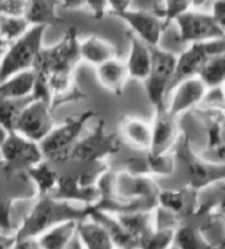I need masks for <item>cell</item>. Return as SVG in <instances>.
<instances>
[{
    "mask_svg": "<svg viewBox=\"0 0 225 249\" xmlns=\"http://www.w3.org/2000/svg\"><path fill=\"white\" fill-rule=\"evenodd\" d=\"M89 210L76 209L67 200L43 196L27 216L17 231V240L37 238L51 227L69 220H84L89 216Z\"/></svg>",
    "mask_w": 225,
    "mask_h": 249,
    "instance_id": "obj_1",
    "label": "cell"
},
{
    "mask_svg": "<svg viewBox=\"0 0 225 249\" xmlns=\"http://www.w3.org/2000/svg\"><path fill=\"white\" fill-rule=\"evenodd\" d=\"M80 61L77 30L71 28L58 44L49 49L42 47L33 71H36L38 78L41 79L52 77H74V71Z\"/></svg>",
    "mask_w": 225,
    "mask_h": 249,
    "instance_id": "obj_2",
    "label": "cell"
},
{
    "mask_svg": "<svg viewBox=\"0 0 225 249\" xmlns=\"http://www.w3.org/2000/svg\"><path fill=\"white\" fill-rule=\"evenodd\" d=\"M47 25H31L25 33L11 42L3 53L0 63V83L19 72L33 70L42 49Z\"/></svg>",
    "mask_w": 225,
    "mask_h": 249,
    "instance_id": "obj_3",
    "label": "cell"
},
{
    "mask_svg": "<svg viewBox=\"0 0 225 249\" xmlns=\"http://www.w3.org/2000/svg\"><path fill=\"white\" fill-rule=\"evenodd\" d=\"M94 115L93 111H86L78 117L69 118L58 127H54L40 145L44 158L62 160L71 156L73 148L79 141L86 124Z\"/></svg>",
    "mask_w": 225,
    "mask_h": 249,
    "instance_id": "obj_4",
    "label": "cell"
},
{
    "mask_svg": "<svg viewBox=\"0 0 225 249\" xmlns=\"http://www.w3.org/2000/svg\"><path fill=\"white\" fill-rule=\"evenodd\" d=\"M150 53L152 65L144 83L147 96L156 110L166 107V97L175 71L177 55L159 45L150 46Z\"/></svg>",
    "mask_w": 225,
    "mask_h": 249,
    "instance_id": "obj_5",
    "label": "cell"
},
{
    "mask_svg": "<svg viewBox=\"0 0 225 249\" xmlns=\"http://www.w3.org/2000/svg\"><path fill=\"white\" fill-rule=\"evenodd\" d=\"M224 53V37L190 44L187 49L180 53V55H177L175 71L174 75H172L169 88H168L167 97L171 91V89L177 84H179L181 80L191 78V77H197L203 64L206 62V59L210 56Z\"/></svg>",
    "mask_w": 225,
    "mask_h": 249,
    "instance_id": "obj_6",
    "label": "cell"
},
{
    "mask_svg": "<svg viewBox=\"0 0 225 249\" xmlns=\"http://www.w3.org/2000/svg\"><path fill=\"white\" fill-rule=\"evenodd\" d=\"M54 127L51 105L44 99L37 97L24 107L17 120L14 132L36 143H41Z\"/></svg>",
    "mask_w": 225,
    "mask_h": 249,
    "instance_id": "obj_7",
    "label": "cell"
},
{
    "mask_svg": "<svg viewBox=\"0 0 225 249\" xmlns=\"http://www.w3.org/2000/svg\"><path fill=\"white\" fill-rule=\"evenodd\" d=\"M174 22L178 27L180 41L188 44L215 40L225 36V29L216 22L211 14L189 9L176 17Z\"/></svg>",
    "mask_w": 225,
    "mask_h": 249,
    "instance_id": "obj_8",
    "label": "cell"
},
{
    "mask_svg": "<svg viewBox=\"0 0 225 249\" xmlns=\"http://www.w3.org/2000/svg\"><path fill=\"white\" fill-rule=\"evenodd\" d=\"M0 158L5 161L8 169L16 171L32 168L42 162L44 156L38 143L16 132H10L0 146Z\"/></svg>",
    "mask_w": 225,
    "mask_h": 249,
    "instance_id": "obj_9",
    "label": "cell"
},
{
    "mask_svg": "<svg viewBox=\"0 0 225 249\" xmlns=\"http://www.w3.org/2000/svg\"><path fill=\"white\" fill-rule=\"evenodd\" d=\"M114 17L127 22L130 31L150 46L159 45L166 30L162 17L150 10H133L130 8Z\"/></svg>",
    "mask_w": 225,
    "mask_h": 249,
    "instance_id": "obj_10",
    "label": "cell"
},
{
    "mask_svg": "<svg viewBox=\"0 0 225 249\" xmlns=\"http://www.w3.org/2000/svg\"><path fill=\"white\" fill-rule=\"evenodd\" d=\"M120 142L114 134H107L103 128V123L98 125L92 134L77 142L73 148L69 158L86 161L101 160L110 154L119 151Z\"/></svg>",
    "mask_w": 225,
    "mask_h": 249,
    "instance_id": "obj_11",
    "label": "cell"
},
{
    "mask_svg": "<svg viewBox=\"0 0 225 249\" xmlns=\"http://www.w3.org/2000/svg\"><path fill=\"white\" fill-rule=\"evenodd\" d=\"M206 90V85L199 77L181 80L168 94L167 99L169 98V104L166 105V109L171 115L177 118L180 113H184L200 104Z\"/></svg>",
    "mask_w": 225,
    "mask_h": 249,
    "instance_id": "obj_12",
    "label": "cell"
},
{
    "mask_svg": "<svg viewBox=\"0 0 225 249\" xmlns=\"http://www.w3.org/2000/svg\"><path fill=\"white\" fill-rule=\"evenodd\" d=\"M153 136L150 148V156H158L166 154L177 140L178 127L176 117L168 112L166 107L156 109L155 120L152 124Z\"/></svg>",
    "mask_w": 225,
    "mask_h": 249,
    "instance_id": "obj_13",
    "label": "cell"
},
{
    "mask_svg": "<svg viewBox=\"0 0 225 249\" xmlns=\"http://www.w3.org/2000/svg\"><path fill=\"white\" fill-rule=\"evenodd\" d=\"M127 36L130 42V54L125 64L128 67L129 77L135 80L144 81L149 76L152 65L150 46L130 30Z\"/></svg>",
    "mask_w": 225,
    "mask_h": 249,
    "instance_id": "obj_14",
    "label": "cell"
},
{
    "mask_svg": "<svg viewBox=\"0 0 225 249\" xmlns=\"http://www.w3.org/2000/svg\"><path fill=\"white\" fill-rule=\"evenodd\" d=\"M96 71L99 83L103 88L115 96L123 93L124 86L130 78L127 64L115 57L96 66Z\"/></svg>",
    "mask_w": 225,
    "mask_h": 249,
    "instance_id": "obj_15",
    "label": "cell"
},
{
    "mask_svg": "<svg viewBox=\"0 0 225 249\" xmlns=\"http://www.w3.org/2000/svg\"><path fill=\"white\" fill-rule=\"evenodd\" d=\"M121 133L130 145L141 151H150L152 145V124L135 117H123L120 122Z\"/></svg>",
    "mask_w": 225,
    "mask_h": 249,
    "instance_id": "obj_16",
    "label": "cell"
},
{
    "mask_svg": "<svg viewBox=\"0 0 225 249\" xmlns=\"http://www.w3.org/2000/svg\"><path fill=\"white\" fill-rule=\"evenodd\" d=\"M116 53V47L101 36H92L85 41L79 42L80 58L94 66L115 58Z\"/></svg>",
    "mask_w": 225,
    "mask_h": 249,
    "instance_id": "obj_17",
    "label": "cell"
},
{
    "mask_svg": "<svg viewBox=\"0 0 225 249\" xmlns=\"http://www.w3.org/2000/svg\"><path fill=\"white\" fill-rule=\"evenodd\" d=\"M190 184L193 188L200 189L209 186L210 183L224 179L225 167L221 164H211L200 160L188 161Z\"/></svg>",
    "mask_w": 225,
    "mask_h": 249,
    "instance_id": "obj_18",
    "label": "cell"
},
{
    "mask_svg": "<svg viewBox=\"0 0 225 249\" xmlns=\"http://www.w3.org/2000/svg\"><path fill=\"white\" fill-rule=\"evenodd\" d=\"M78 221L69 220L59 223V224L51 227L38 236V243L40 248L45 249H62L71 243L75 234H77Z\"/></svg>",
    "mask_w": 225,
    "mask_h": 249,
    "instance_id": "obj_19",
    "label": "cell"
},
{
    "mask_svg": "<svg viewBox=\"0 0 225 249\" xmlns=\"http://www.w3.org/2000/svg\"><path fill=\"white\" fill-rule=\"evenodd\" d=\"M37 75L33 70L19 72L0 83V99L24 98L34 91Z\"/></svg>",
    "mask_w": 225,
    "mask_h": 249,
    "instance_id": "obj_20",
    "label": "cell"
},
{
    "mask_svg": "<svg viewBox=\"0 0 225 249\" xmlns=\"http://www.w3.org/2000/svg\"><path fill=\"white\" fill-rule=\"evenodd\" d=\"M77 234L86 248L90 249H110L114 247L113 240L107 230L96 221L79 223Z\"/></svg>",
    "mask_w": 225,
    "mask_h": 249,
    "instance_id": "obj_21",
    "label": "cell"
},
{
    "mask_svg": "<svg viewBox=\"0 0 225 249\" xmlns=\"http://www.w3.org/2000/svg\"><path fill=\"white\" fill-rule=\"evenodd\" d=\"M60 0H29L24 18L31 25L51 24L59 22L60 19L56 14Z\"/></svg>",
    "mask_w": 225,
    "mask_h": 249,
    "instance_id": "obj_22",
    "label": "cell"
},
{
    "mask_svg": "<svg viewBox=\"0 0 225 249\" xmlns=\"http://www.w3.org/2000/svg\"><path fill=\"white\" fill-rule=\"evenodd\" d=\"M206 87H223L225 79V53L213 55L203 64L198 76Z\"/></svg>",
    "mask_w": 225,
    "mask_h": 249,
    "instance_id": "obj_23",
    "label": "cell"
},
{
    "mask_svg": "<svg viewBox=\"0 0 225 249\" xmlns=\"http://www.w3.org/2000/svg\"><path fill=\"white\" fill-rule=\"evenodd\" d=\"M37 98L32 93L31 96L24 98L0 99V125L7 128L9 132H14L17 120L22 112L24 107Z\"/></svg>",
    "mask_w": 225,
    "mask_h": 249,
    "instance_id": "obj_24",
    "label": "cell"
},
{
    "mask_svg": "<svg viewBox=\"0 0 225 249\" xmlns=\"http://www.w3.org/2000/svg\"><path fill=\"white\" fill-rule=\"evenodd\" d=\"M31 27L24 17L0 16V42L9 45Z\"/></svg>",
    "mask_w": 225,
    "mask_h": 249,
    "instance_id": "obj_25",
    "label": "cell"
},
{
    "mask_svg": "<svg viewBox=\"0 0 225 249\" xmlns=\"http://www.w3.org/2000/svg\"><path fill=\"white\" fill-rule=\"evenodd\" d=\"M157 201L162 204V208L170 212L178 213L187 211L186 209L189 207L192 208V203L190 201H193V196L184 191H165L159 192Z\"/></svg>",
    "mask_w": 225,
    "mask_h": 249,
    "instance_id": "obj_26",
    "label": "cell"
},
{
    "mask_svg": "<svg viewBox=\"0 0 225 249\" xmlns=\"http://www.w3.org/2000/svg\"><path fill=\"white\" fill-rule=\"evenodd\" d=\"M172 245H177L179 248H210L203 236L191 227H184L175 233Z\"/></svg>",
    "mask_w": 225,
    "mask_h": 249,
    "instance_id": "obj_27",
    "label": "cell"
},
{
    "mask_svg": "<svg viewBox=\"0 0 225 249\" xmlns=\"http://www.w3.org/2000/svg\"><path fill=\"white\" fill-rule=\"evenodd\" d=\"M28 171L30 176L36 179L43 196H45L46 191L51 190L56 182H58V179L56 178L55 174L52 173L49 168H46V166L43 162L28 169Z\"/></svg>",
    "mask_w": 225,
    "mask_h": 249,
    "instance_id": "obj_28",
    "label": "cell"
},
{
    "mask_svg": "<svg viewBox=\"0 0 225 249\" xmlns=\"http://www.w3.org/2000/svg\"><path fill=\"white\" fill-rule=\"evenodd\" d=\"M163 20L167 29L176 17L192 7L191 0H163Z\"/></svg>",
    "mask_w": 225,
    "mask_h": 249,
    "instance_id": "obj_29",
    "label": "cell"
},
{
    "mask_svg": "<svg viewBox=\"0 0 225 249\" xmlns=\"http://www.w3.org/2000/svg\"><path fill=\"white\" fill-rule=\"evenodd\" d=\"M175 231L171 227H157L153 234L146 240L144 247L147 248H166L172 244Z\"/></svg>",
    "mask_w": 225,
    "mask_h": 249,
    "instance_id": "obj_30",
    "label": "cell"
},
{
    "mask_svg": "<svg viewBox=\"0 0 225 249\" xmlns=\"http://www.w3.org/2000/svg\"><path fill=\"white\" fill-rule=\"evenodd\" d=\"M29 0H0V16L24 17Z\"/></svg>",
    "mask_w": 225,
    "mask_h": 249,
    "instance_id": "obj_31",
    "label": "cell"
},
{
    "mask_svg": "<svg viewBox=\"0 0 225 249\" xmlns=\"http://www.w3.org/2000/svg\"><path fill=\"white\" fill-rule=\"evenodd\" d=\"M92 11L93 17L96 20H100L109 11L108 0H86V5Z\"/></svg>",
    "mask_w": 225,
    "mask_h": 249,
    "instance_id": "obj_32",
    "label": "cell"
},
{
    "mask_svg": "<svg viewBox=\"0 0 225 249\" xmlns=\"http://www.w3.org/2000/svg\"><path fill=\"white\" fill-rule=\"evenodd\" d=\"M10 210L11 201L0 197V230H10Z\"/></svg>",
    "mask_w": 225,
    "mask_h": 249,
    "instance_id": "obj_33",
    "label": "cell"
},
{
    "mask_svg": "<svg viewBox=\"0 0 225 249\" xmlns=\"http://www.w3.org/2000/svg\"><path fill=\"white\" fill-rule=\"evenodd\" d=\"M108 2H109V12L111 16L122 14L129 10L132 5V0H108Z\"/></svg>",
    "mask_w": 225,
    "mask_h": 249,
    "instance_id": "obj_34",
    "label": "cell"
},
{
    "mask_svg": "<svg viewBox=\"0 0 225 249\" xmlns=\"http://www.w3.org/2000/svg\"><path fill=\"white\" fill-rule=\"evenodd\" d=\"M213 19L218 22L221 27L224 28V20H225V3L224 0H215L212 8V14Z\"/></svg>",
    "mask_w": 225,
    "mask_h": 249,
    "instance_id": "obj_35",
    "label": "cell"
},
{
    "mask_svg": "<svg viewBox=\"0 0 225 249\" xmlns=\"http://www.w3.org/2000/svg\"><path fill=\"white\" fill-rule=\"evenodd\" d=\"M86 0H60V6L66 10H76L85 7Z\"/></svg>",
    "mask_w": 225,
    "mask_h": 249,
    "instance_id": "obj_36",
    "label": "cell"
},
{
    "mask_svg": "<svg viewBox=\"0 0 225 249\" xmlns=\"http://www.w3.org/2000/svg\"><path fill=\"white\" fill-rule=\"evenodd\" d=\"M17 242L16 235L0 234V249L14 248Z\"/></svg>",
    "mask_w": 225,
    "mask_h": 249,
    "instance_id": "obj_37",
    "label": "cell"
},
{
    "mask_svg": "<svg viewBox=\"0 0 225 249\" xmlns=\"http://www.w3.org/2000/svg\"><path fill=\"white\" fill-rule=\"evenodd\" d=\"M9 131L7 130V128L3 127L2 125H0V146L3 144V142L6 141V139L9 135Z\"/></svg>",
    "mask_w": 225,
    "mask_h": 249,
    "instance_id": "obj_38",
    "label": "cell"
},
{
    "mask_svg": "<svg viewBox=\"0 0 225 249\" xmlns=\"http://www.w3.org/2000/svg\"><path fill=\"white\" fill-rule=\"evenodd\" d=\"M7 44H5V43H2V42H0V63H1V57H2V55H3V53H5V51H6V49H7Z\"/></svg>",
    "mask_w": 225,
    "mask_h": 249,
    "instance_id": "obj_39",
    "label": "cell"
}]
</instances>
